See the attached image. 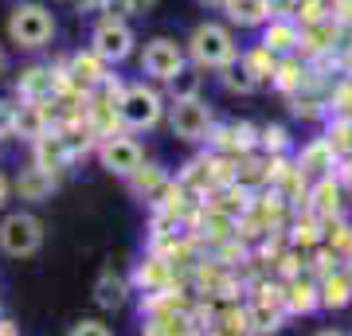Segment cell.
Listing matches in <instances>:
<instances>
[{
	"label": "cell",
	"instance_id": "6da1fadb",
	"mask_svg": "<svg viewBox=\"0 0 352 336\" xmlns=\"http://www.w3.org/2000/svg\"><path fill=\"white\" fill-rule=\"evenodd\" d=\"M184 51H188L192 67H200V71H223V67H231V63L243 55L239 43H235V36H231V27L212 24V20L192 32Z\"/></svg>",
	"mask_w": 352,
	"mask_h": 336
},
{
	"label": "cell",
	"instance_id": "7a4b0ae2",
	"mask_svg": "<svg viewBox=\"0 0 352 336\" xmlns=\"http://www.w3.org/2000/svg\"><path fill=\"white\" fill-rule=\"evenodd\" d=\"M164 94L149 82H129L122 90V102H118V117H122V129L126 133H145V129H157L164 122Z\"/></svg>",
	"mask_w": 352,
	"mask_h": 336
},
{
	"label": "cell",
	"instance_id": "3957f363",
	"mask_svg": "<svg viewBox=\"0 0 352 336\" xmlns=\"http://www.w3.org/2000/svg\"><path fill=\"white\" fill-rule=\"evenodd\" d=\"M51 36H55V16H51L43 4L24 0V4L12 8V16H8V39H12L16 47L39 51V47L51 43Z\"/></svg>",
	"mask_w": 352,
	"mask_h": 336
},
{
	"label": "cell",
	"instance_id": "277c9868",
	"mask_svg": "<svg viewBox=\"0 0 352 336\" xmlns=\"http://www.w3.org/2000/svg\"><path fill=\"white\" fill-rule=\"evenodd\" d=\"M138 47V36H133V27L126 20H118V16H102L94 32H90V51L98 55L106 67H118V63H126Z\"/></svg>",
	"mask_w": 352,
	"mask_h": 336
},
{
	"label": "cell",
	"instance_id": "5b68a950",
	"mask_svg": "<svg viewBox=\"0 0 352 336\" xmlns=\"http://www.w3.org/2000/svg\"><path fill=\"white\" fill-rule=\"evenodd\" d=\"M164 117H168L173 137L188 141V145H200V141H208V137H212V129H215V113H212V106H208L204 98L173 102Z\"/></svg>",
	"mask_w": 352,
	"mask_h": 336
},
{
	"label": "cell",
	"instance_id": "8992f818",
	"mask_svg": "<svg viewBox=\"0 0 352 336\" xmlns=\"http://www.w3.org/2000/svg\"><path fill=\"white\" fill-rule=\"evenodd\" d=\"M43 247V223L32 212H12L0 223V250L8 258H28Z\"/></svg>",
	"mask_w": 352,
	"mask_h": 336
},
{
	"label": "cell",
	"instance_id": "52a82bcc",
	"mask_svg": "<svg viewBox=\"0 0 352 336\" xmlns=\"http://www.w3.org/2000/svg\"><path fill=\"white\" fill-rule=\"evenodd\" d=\"M188 67V51L180 47L176 39L168 36H157L145 43V51H141V75L153 78V82H168L173 75H180Z\"/></svg>",
	"mask_w": 352,
	"mask_h": 336
},
{
	"label": "cell",
	"instance_id": "ba28073f",
	"mask_svg": "<svg viewBox=\"0 0 352 336\" xmlns=\"http://www.w3.org/2000/svg\"><path fill=\"white\" fill-rule=\"evenodd\" d=\"M98 164L106 168L110 176H133L145 164V153H141L138 137H129V133H113V137H102L98 141Z\"/></svg>",
	"mask_w": 352,
	"mask_h": 336
},
{
	"label": "cell",
	"instance_id": "9c48e42d",
	"mask_svg": "<svg viewBox=\"0 0 352 336\" xmlns=\"http://www.w3.org/2000/svg\"><path fill=\"white\" fill-rule=\"evenodd\" d=\"M208 149L215 157H227V161H239L247 153L258 149V125L251 122H223L212 129V137H208Z\"/></svg>",
	"mask_w": 352,
	"mask_h": 336
},
{
	"label": "cell",
	"instance_id": "30bf717a",
	"mask_svg": "<svg viewBox=\"0 0 352 336\" xmlns=\"http://www.w3.org/2000/svg\"><path fill=\"white\" fill-rule=\"evenodd\" d=\"M75 157L78 153H75V145L67 141L63 129H51V133H43L39 141H32V164L43 168V172H51V176H59Z\"/></svg>",
	"mask_w": 352,
	"mask_h": 336
},
{
	"label": "cell",
	"instance_id": "8fae6325",
	"mask_svg": "<svg viewBox=\"0 0 352 336\" xmlns=\"http://www.w3.org/2000/svg\"><path fill=\"white\" fill-rule=\"evenodd\" d=\"M294 164L302 168V176L314 184V180H321V176H333L340 168V157L333 153V145H329L325 137H314L305 141L302 149L294 153Z\"/></svg>",
	"mask_w": 352,
	"mask_h": 336
},
{
	"label": "cell",
	"instance_id": "7c38bea8",
	"mask_svg": "<svg viewBox=\"0 0 352 336\" xmlns=\"http://www.w3.org/2000/svg\"><path fill=\"white\" fill-rule=\"evenodd\" d=\"M16 98L20 102H55L59 98V71L55 67H43V63L20 71V78H16Z\"/></svg>",
	"mask_w": 352,
	"mask_h": 336
},
{
	"label": "cell",
	"instance_id": "4fadbf2b",
	"mask_svg": "<svg viewBox=\"0 0 352 336\" xmlns=\"http://www.w3.org/2000/svg\"><path fill=\"white\" fill-rule=\"evenodd\" d=\"M340 196H344V188H340L337 172L333 176H321V180H314L309 184V196H305V208L302 212H309L314 219H337L340 215Z\"/></svg>",
	"mask_w": 352,
	"mask_h": 336
},
{
	"label": "cell",
	"instance_id": "5bb4252c",
	"mask_svg": "<svg viewBox=\"0 0 352 336\" xmlns=\"http://www.w3.org/2000/svg\"><path fill=\"white\" fill-rule=\"evenodd\" d=\"M55 129V102H20L16 106V137L39 141Z\"/></svg>",
	"mask_w": 352,
	"mask_h": 336
},
{
	"label": "cell",
	"instance_id": "9a60e30c",
	"mask_svg": "<svg viewBox=\"0 0 352 336\" xmlns=\"http://www.w3.org/2000/svg\"><path fill=\"white\" fill-rule=\"evenodd\" d=\"M173 282H180L173 270V262L164 258L161 250H149L145 258L138 262V270H133V286L141 289V293H153V289H164L173 286Z\"/></svg>",
	"mask_w": 352,
	"mask_h": 336
},
{
	"label": "cell",
	"instance_id": "2e32d148",
	"mask_svg": "<svg viewBox=\"0 0 352 336\" xmlns=\"http://www.w3.org/2000/svg\"><path fill=\"white\" fill-rule=\"evenodd\" d=\"M282 305L286 313H317L321 309V293H317V278L305 270V274L282 282Z\"/></svg>",
	"mask_w": 352,
	"mask_h": 336
},
{
	"label": "cell",
	"instance_id": "e0dca14e",
	"mask_svg": "<svg viewBox=\"0 0 352 336\" xmlns=\"http://www.w3.org/2000/svg\"><path fill=\"white\" fill-rule=\"evenodd\" d=\"M298 43H302V27L298 20H266L263 24V39L258 47H266L270 55H298Z\"/></svg>",
	"mask_w": 352,
	"mask_h": 336
},
{
	"label": "cell",
	"instance_id": "ac0fdd59",
	"mask_svg": "<svg viewBox=\"0 0 352 336\" xmlns=\"http://www.w3.org/2000/svg\"><path fill=\"white\" fill-rule=\"evenodd\" d=\"M168 180H173V176L164 172L161 164H153V161H145L138 168V172L133 176H126V184H129V192H133V196L138 199H145V203H153V199L161 196L164 192V184H168Z\"/></svg>",
	"mask_w": 352,
	"mask_h": 336
},
{
	"label": "cell",
	"instance_id": "d6986e66",
	"mask_svg": "<svg viewBox=\"0 0 352 336\" xmlns=\"http://www.w3.org/2000/svg\"><path fill=\"white\" fill-rule=\"evenodd\" d=\"M317 293H321V309H344V305H352V286L349 278H344V262H340L333 274L317 278Z\"/></svg>",
	"mask_w": 352,
	"mask_h": 336
},
{
	"label": "cell",
	"instance_id": "ffe728a7",
	"mask_svg": "<svg viewBox=\"0 0 352 336\" xmlns=\"http://www.w3.org/2000/svg\"><path fill=\"white\" fill-rule=\"evenodd\" d=\"M129 301V282L113 270H102L98 282H94V305L98 309H122Z\"/></svg>",
	"mask_w": 352,
	"mask_h": 336
},
{
	"label": "cell",
	"instance_id": "44dd1931",
	"mask_svg": "<svg viewBox=\"0 0 352 336\" xmlns=\"http://www.w3.org/2000/svg\"><path fill=\"white\" fill-rule=\"evenodd\" d=\"M16 196L20 199H32V203H39V199H51V192H55V176L43 172V168H24V172L16 176Z\"/></svg>",
	"mask_w": 352,
	"mask_h": 336
},
{
	"label": "cell",
	"instance_id": "7402d4cb",
	"mask_svg": "<svg viewBox=\"0 0 352 336\" xmlns=\"http://www.w3.org/2000/svg\"><path fill=\"white\" fill-rule=\"evenodd\" d=\"M227 12V20L239 27H263L270 20V8H266V0H223L219 4Z\"/></svg>",
	"mask_w": 352,
	"mask_h": 336
},
{
	"label": "cell",
	"instance_id": "603a6c76",
	"mask_svg": "<svg viewBox=\"0 0 352 336\" xmlns=\"http://www.w3.org/2000/svg\"><path fill=\"white\" fill-rule=\"evenodd\" d=\"M168 102H188V98H200V87H204V75L200 67H184L180 75H173L168 82Z\"/></svg>",
	"mask_w": 352,
	"mask_h": 336
},
{
	"label": "cell",
	"instance_id": "cb8c5ba5",
	"mask_svg": "<svg viewBox=\"0 0 352 336\" xmlns=\"http://www.w3.org/2000/svg\"><path fill=\"white\" fill-rule=\"evenodd\" d=\"M294 141H289L286 125H258V153L263 157H289Z\"/></svg>",
	"mask_w": 352,
	"mask_h": 336
},
{
	"label": "cell",
	"instance_id": "d4e9b609",
	"mask_svg": "<svg viewBox=\"0 0 352 336\" xmlns=\"http://www.w3.org/2000/svg\"><path fill=\"white\" fill-rule=\"evenodd\" d=\"M219 82H223L227 94H254V90L263 87V82L243 67V59H235L231 67H223V71H219Z\"/></svg>",
	"mask_w": 352,
	"mask_h": 336
},
{
	"label": "cell",
	"instance_id": "484cf974",
	"mask_svg": "<svg viewBox=\"0 0 352 336\" xmlns=\"http://www.w3.org/2000/svg\"><path fill=\"white\" fill-rule=\"evenodd\" d=\"M325 141L333 145V153L340 157V164L352 161V117H329Z\"/></svg>",
	"mask_w": 352,
	"mask_h": 336
},
{
	"label": "cell",
	"instance_id": "4316f807",
	"mask_svg": "<svg viewBox=\"0 0 352 336\" xmlns=\"http://www.w3.org/2000/svg\"><path fill=\"white\" fill-rule=\"evenodd\" d=\"M239 59H243V67H247V71H251V75L258 78V82H270V78H274L278 55H270L266 47H258V43H254L251 51H243Z\"/></svg>",
	"mask_w": 352,
	"mask_h": 336
},
{
	"label": "cell",
	"instance_id": "83f0119b",
	"mask_svg": "<svg viewBox=\"0 0 352 336\" xmlns=\"http://www.w3.org/2000/svg\"><path fill=\"white\" fill-rule=\"evenodd\" d=\"M153 8V0H106L102 12L106 16H118V20H129V16H145Z\"/></svg>",
	"mask_w": 352,
	"mask_h": 336
},
{
	"label": "cell",
	"instance_id": "f1b7e54d",
	"mask_svg": "<svg viewBox=\"0 0 352 336\" xmlns=\"http://www.w3.org/2000/svg\"><path fill=\"white\" fill-rule=\"evenodd\" d=\"M266 8H270V20H294L302 0H266Z\"/></svg>",
	"mask_w": 352,
	"mask_h": 336
},
{
	"label": "cell",
	"instance_id": "f546056e",
	"mask_svg": "<svg viewBox=\"0 0 352 336\" xmlns=\"http://www.w3.org/2000/svg\"><path fill=\"white\" fill-rule=\"evenodd\" d=\"M16 133V106L8 98H0V141Z\"/></svg>",
	"mask_w": 352,
	"mask_h": 336
},
{
	"label": "cell",
	"instance_id": "4dcf8cb0",
	"mask_svg": "<svg viewBox=\"0 0 352 336\" xmlns=\"http://www.w3.org/2000/svg\"><path fill=\"white\" fill-rule=\"evenodd\" d=\"M67 336H113V333H110V324H102V321H78Z\"/></svg>",
	"mask_w": 352,
	"mask_h": 336
},
{
	"label": "cell",
	"instance_id": "1f68e13d",
	"mask_svg": "<svg viewBox=\"0 0 352 336\" xmlns=\"http://www.w3.org/2000/svg\"><path fill=\"white\" fill-rule=\"evenodd\" d=\"M8 196H12V180H8V176L0 172V208L8 203Z\"/></svg>",
	"mask_w": 352,
	"mask_h": 336
},
{
	"label": "cell",
	"instance_id": "d6a6232c",
	"mask_svg": "<svg viewBox=\"0 0 352 336\" xmlns=\"http://www.w3.org/2000/svg\"><path fill=\"white\" fill-rule=\"evenodd\" d=\"M0 336H20V333H16V324L8 321V317H0Z\"/></svg>",
	"mask_w": 352,
	"mask_h": 336
},
{
	"label": "cell",
	"instance_id": "836d02e7",
	"mask_svg": "<svg viewBox=\"0 0 352 336\" xmlns=\"http://www.w3.org/2000/svg\"><path fill=\"white\" fill-rule=\"evenodd\" d=\"M8 75V51H4V43H0V78Z\"/></svg>",
	"mask_w": 352,
	"mask_h": 336
},
{
	"label": "cell",
	"instance_id": "e575fe53",
	"mask_svg": "<svg viewBox=\"0 0 352 336\" xmlns=\"http://www.w3.org/2000/svg\"><path fill=\"white\" fill-rule=\"evenodd\" d=\"M344 262H352V223H349V238H344Z\"/></svg>",
	"mask_w": 352,
	"mask_h": 336
},
{
	"label": "cell",
	"instance_id": "d590c367",
	"mask_svg": "<svg viewBox=\"0 0 352 336\" xmlns=\"http://www.w3.org/2000/svg\"><path fill=\"white\" fill-rule=\"evenodd\" d=\"M314 336H344V333H337V328H321V333H314Z\"/></svg>",
	"mask_w": 352,
	"mask_h": 336
},
{
	"label": "cell",
	"instance_id": "8d00e7d4",
	"mask_svg": "<svg viewBox=\"0 0 352 336\" xmlns=\"http://www.w3.org/2000/svg\"><path fill=\"white\" fill-rule=\"evenodd\" d=\"M200 4H212V8H219V4H223V0H200Z\"/></svg>",
	"mask_w": 352,
	"mask_h": 336
},
{
	"label": "cell",
	"instance_id": "74e56055",
	"mask_svg": "<svg viewBox=\"0 0 352 336\" xmlns=\"http://www.w3.org/2000/svg\"><path fill=\"white\" fill-rule=\"evenodd\" d=\"M0 317H4V309H0Z\"/></svg>",
	"mask_w": 352,
	"mask_h": 336
}]
</instances>
